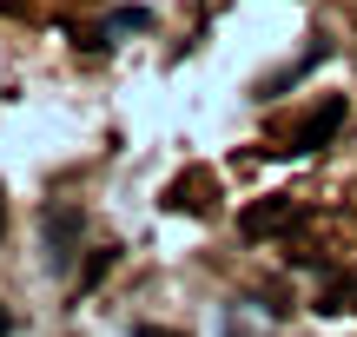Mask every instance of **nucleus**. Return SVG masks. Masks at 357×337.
Instances as JSON below:
<instances>
[{"label":"nucleus","instance_id":"2","mask_svg":"<svg viewBox=\"0 0 357 337\" xmlns=\"http://www.w3.org/2000/svg\"><path fill=\"white\" fill-rule=\"evenodd\" d=\"M344 113H351V106H344V93L318 100L305 119H298V132H291V146H284V152H298V159H305V152H324V146L337 139V126H344Z\"/></svg>","mask_w":357,"mask_h":337},{"label":"nucleus","instance_id":"6","mask_svg":"<svg viewBox=\"0 0 357 337\" xmlns=\"http://www.w3.org/2000/svg\"><path fill=\"white\" fill-rule=\"evenodd\" d=\"M318 311H357V272H351V278H337V285L324 291V304H318Z\"/></svg>","mask_w":357,"mask_h":337},{"label":"nucleus","instance_id":"5","mask_svg":"<svg viewBox=\"0 0 357 337\" xmlns=\"http://www.w3.org/2000/svg\"><path fill=\"white\" fill-rule=\"evenodd\" d=\"M113 265H119V245H100V251L86 258V272H79V291H93V285H100L106 272H113Z\"/></svg>","mask_w":357,"mask_h":337},{"label":"nucleus","instance_id":"10","mask_svg":"<svg viewBox=\"0 0 357 337\" xmlns=\"http://www.w3.org/2000/svg\"><path fill=\"white\" fill-rule=\"evenodd\" d=\"M0 238H7V198H0Z\"/></svg>","mask_w":357,"mask_h":337},{"label":"nucleus","instance_id":"7","mask_svg":"<svg viewBox=\"0 0 357 337\" xmlns=\"http://www.w3.org/2000/svg\"><path fill=\"white\" fill-rule=\"evenodd\" d=\"M146 26H153V13H146V7H119L113 20H106V33H146Z\"/></svg>","mask_w":357,"mask_h":337},{"label":"nucleus","instance_id":"1","mask_svg":"<svg viewBox=\"0 0 357 337\" xmlns=\"http://www.w3.org/2000/svg\"><path fill=\"white\" fill-rule=\"evenodd\" d=\"M79 238H86V212H79V205H47V212H40V245H47V265H53V272L73 265Z\"/></svg>","mask_w":357,"mask_h":337},{"label":"nucleus","instance_id":"4","mask_svg":"<svg viewBox=\"0 0 357 337\" xmlns=\"http://www.w3.org/2000/svg\"><path fill=\"white\" fill-rule=\"evenodd\" d=\"M298 219H305L298 198H258V205L238 212V232H245V238H271V232H291Z\"/></svg>","mask_w":357,"mask_h":337},{"label":"nucleus","instance_id":"3","mask_svg":"<svg viewBox=\"0 0 357 337\" xmlns=\"http://www.w3.org/2000/svg\"><path fill=\"white\" fill-rule=\"evenodd\" d=\"M166 205H172V212H192V219H212V212H218V179H212L205 166L178 172V179L166 185Z\"/></svg>","mask_w":357,"mask_h":337},{"label":"nucleus","instance_id":"9","mask_svg":"<svg viewBox=\"0 0 357 337\" xmlns=\"http://www.w3.org/2000/svg\"><path fill=\"white\" fill-rule=\"evenodd\" d=\"M13 331V311H7V304H0V337H7Z\"/></svg>","mask_w":357,"mask_h":337},{"label":"nucleus","instance_id":"8","mask_svg":"<svg viewBox=\"0 0 357 337\" xmlns=\"http://www.w3.org/2000/svg\"><path fill=\"white\" fill-rule=\"evenodd\" d=\"M132 337H185V331H166V324H139Z\"/></svg>","mask_w":357,"mask_h":337}]
</instances>
